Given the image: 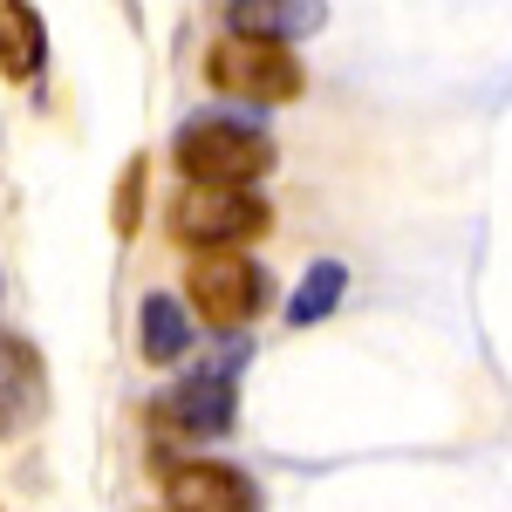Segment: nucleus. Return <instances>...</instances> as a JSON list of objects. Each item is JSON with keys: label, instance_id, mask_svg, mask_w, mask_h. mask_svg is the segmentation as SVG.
I'll use <instances>...</instances> for the list:
<instances>
[{"label": "nucleus", "instance_id": "obj_1", "mask_svg": "<svg viewBox=\"0 0 512 512\" xmlns=\"http://www.w3.org/2000/svg\"><path fill=\"white\" fill-rule=\"evenodd\" d=\"M171 158L192 185H253V178L274 171V137L239 117H192L178 123Z\"/></svg>", "mask_w": 512, "mask_h": 512}, {"label": "nucleus", "instance_id": "obj_2", "mask_svg": "<svg viewBox=\"0 0 512 512\" xmlns=\"http://www.w3.org/2000/svg\"><path fill=\"white\" fill-rule=\"evenodd\" d=\"M267 294H274L267 267H260L253 253H239V246H205L192 260V274H185L192 315L205 321V328H219V335H239L246 321L267 308Z\"/></svg>", "mask_w": 512, "mask_h": 512}, {"label": "nucleus", "instance_id": "obj_3", "mask_svg": "<svg viewBox=\"0 0 512 512\" xmlns=\"http://www.w3.org/2000/svg\"><path fill=\"white\" fill-rule=\"evenodd\" d=\"M205 82H212L219 96H239V103H294V96L308 89L301 62H294V48H287V41H260V35L212 41V55H205Z\"/></svg>", "mask_w": 512, "mask_h": 512}, {"label": "nucleus", "instance_id": "obj_4", "mask_svg": "<svg viewBox=\"0 0 512 512\" xmlns=\"http://www.w3.org/2000/svg\"><path fill=\"white\" fill-rule=\"evenodd\" d=\"M274 226L267 198L253 185H185L178 205H171V233L178 246H253V239Z\"/></svg>", "mask_w": 512, "mask_h": 512}, {"label": "nucleus", "instance_id": "obj_5", "mask_svg": "<svg viewBox=\"0 0 512 512\" xmlns=\"http://www.w3.org/2000/svg\"><path fill=\"white\" fill-rule=\"evenodd\" d=\"M164 499H171V512H260V485L239 465L185 458V465L164 472Z\"/></svg>", "mask_w": 512, "mask_h": 512}, {"label": "nucleus", "instance_id": "obj_6", "mask_svg": "<svg viewBox=\"0 0 512 512\" xmlns=\"http://www.w3.org/2000/svg\"><path fill=\"white\" fill-rule=\"evenodd\" d=\"M233 410H239V403H233V355L192 369L178 390L164 396V417L185 424V431H198V437H226V431H233Z\"/></svg>", "mask_w": 512, "mask_h": 512}, {"label": "nucleus", "instance_id": "obj_7", "mask_svg": "<svg viewBox=\"0 0 512 512\" xmlns=\"http://www.w3.org/2000/svg\"><path fill=\"white\" fill-rule=\"evenodd\" d=\"M321 28V0H226V35H260V41H294Z\"/></svg>", "mask_w": 512, "mask_h": 512}, {"label": "nucleus", "instance_id": "obj_8", "mask_svg": "<svg viewBox=\"0 0 512 512\" xmlns=\"http://www.w3.org/2000/svg\"><path fill=\"white\" fill-rule=\"evenodd\" d=\"M137 342H144V362L151 369H171L192 355V308L178 294H144L137 308Z\"/></svg>", "mask_w": 512, "mask_h": 512}, {"label": "nucleus", "instance_id": "obj_9", "mask_svg": "<svg viewBox=\"0 0 512 512\" xmlns=\"http://www.w3.org/2000/svg\"><path fill=\"white\" fill-rule=\"evenodd\" d=\"M48 62V28L28 0H0V76L7 82H35Z\"/></svg>", "mask_w": 512, "mask_h": 512}, {"label": "nucleus", "instance_id": "obj_10", "mask_svg": "<svg viewBox=\"0 0 512 512\" xmlns=\"http://www.w3.org/2000/svg\"><path fill=\"white\" fill-rule=\"evenodd\" d=\"M342 294H349V267L342 260H315L301 287H294V301H287V328H315L342 308Z\"/></svg>", "mask_w": 512, "mask_h": 512}, {"label": "nucleus", "instance_id": "obj_11", "mask_svg": "<svg viewBox=\"0 0 512 512\" xmlns=\"http://www.w3.org/2000/svg\"><path fill=\"white\" fill-rule=\"evenodd\" d=\"M137 219H144V158H130L117 171V205H110V226H117V239L137 233Z\"/></svg>", "mask_w": 512, "mask_h": 512}]
</instances>
